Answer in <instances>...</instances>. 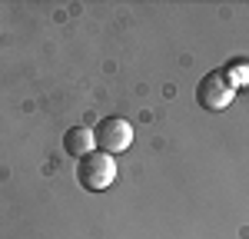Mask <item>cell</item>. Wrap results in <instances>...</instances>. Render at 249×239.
I'll return each mask as SVG.
<instances>
[{
	"label": "cell",
	"instance_id": "6da1fadb",
	"mask_svg": "<svg viewBox=\"0 0 249 239\" xmlns=\"http://www.w3.org/2000/svg\"><path fill=\"white\" fill-rule=\"evenodd\" d=\"M77 179H80V186H83L87 193H103V189H110V183L116 179L113 156L103 153V150L87 153L83 159H77Z\"/></svg>",
	"mask_w": 249,
	"mask_h": 239
},
{
	"label": "cell",
	"instance_id": "7a4b0ae2",
	"mask_svg": "<svg viewBox=\"0 0 249 239\" xmlns=\"http://www.w3.org/2000/svg\"><path fill=\"white\" fill-rule=\"evenodd\" d=\"M236 97V83L226 70H213L206 77L199 80V86H196V103L203 106V110H226Z\"/></svg>",
	"mask_w": 249,
	"mask_h": 239
},
{
	"label": "cell",
	"instance_id": "3957f363",
	"mask_svg": "<svg viewBox=\"0 0 249 239\" xmlns=\"http://www.w3.org/2000/svg\"><path fill=\"white\" fill-rule=\"evenodd\" d=\"M93 139H96V146H100L103 153L113 156V153L130 150V143H133V126H130V120H123V117H103L93 126Z\"/></svg>",
	"mask_w": 249,
	"mask_h": 239
},
{
	"label": "cell",
	"instance_id": "277c9868",
	"mask_svg": "<svg viewBox=\"0 0 249 239\" xmlns=\"http://www.w3.org/2000/svg\"><path fill=\"white\" fill-rule=\"evenodd\" d=\"M63 150H67L70 156H77V159H83L87 153H93V150H96L93 130H90V126H73V130H67V137H63Z\"/></svg>",
	"mask_w": 249,
	"mask_h": 239
}]
</instances>
